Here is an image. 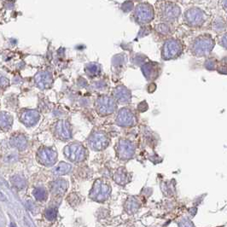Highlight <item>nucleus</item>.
<instances>
[{
  "mask_svg": "<svg viewBox=\"0 0 227 227\" xmlns=\"http://www.w3.org/2000/svg\"><path fill=\"white\" fill-rule=\"evenodd\" d=\"M113 98L116 103L120 104L130 103L132 101V93L124 86H119L114 89Z\"/></svg>",
  "mask_w": 227,
  "mask_h": 227,
  "instance_id": "14",
  "label": "nucleus"
},
{
  "mask_svg": "<svg viewBox=\"0 0 227 227\" xmlns=\"http://www.w3.org/2000/svg\"><path fill=\"white\" fill-rule=\"evenodd\" d=\"M156 30L158 33L162 35H168L171 32V27L170 26H168L167 23H162V24L156 25Z\"/></svg>",
  "mask_w": 227,
  "mask_h": 227,
  "instance_id": "22",
  "label": "nucleus"
},
{
  "mask_svg": "<svg viewBox=\"0 0 227 227\" xmlns=\"http://www.w3.org/2000/svg\"><path fill=\"white\" fill-rule=\"evenodd\" d=\"M184 20L190 27H199L206 22V14L197 7H192L184 12Z\"/></svg>",
  "mask_w": 227,
  "mask_h": 227,
  "instance_id": "8",
  "label": "nucleus"
},
{
  "mask_svg": "<svg viewBox=\"0 0 227 227\" xmlns=\"http://www.w3.org/2000/svg\"><path fill=\"white\" fill-rule=\"evenodd\" d=\"M138 110H139L140 112H144V111H146V110L148 109V105H147L145 101H144V102L139 103L138 106Z\"/></svg>",
  "mask_w": 227,
  "mask_h": 227,
  "instance_id": "30",
  "label": "nucleus"
},
{
  "mask_svg": "<svg viewBox=\"0 0 227 227\" xmlns=\"http://www.w3.org/2000/svg\"><path fill=\"white\" fill-rule=\"evenodd\" d=\"M137 122L135 114L128 108H120L115 118V124L121 127H132L136 126Z\"/></svg>",
  "mask_w": 227,
  "mask_h": 227,
  "instance_id": "11",
  "label": "nucleus"
},
{
  "mask_svg": "<svg viewBox=\"0 0 227 227\" xmlns=\"http://www.w3.org/2000/svg\"><path fill=\"white\" fill-rule=\"evenodd\" d=\"M11 227H16V224H14V223H11Z\"/></svg>",
  "mask_w": 227,
  "mask_h": 227,
  "instance_id": "34",
  "label": "nucleus"
},
{
  "mask_svg": "<svg viewBox=\"0 0 227 227\" xmlns=\"http://www.w3.org/2000/svg\"><path fill=\"white\" fill-rule=\"evenodd\" d=\"M72 169V166L66 162H60L59 164L53 169V173L56 176L65 175L68 173Z\"/></svg>",
  "mask_w": 227,
  "mask_h": 227,
  "instance_id": "21",
  "label": "nucleus"
},
{
  "mask_svg": "<svg viewBox=\"0 0 227 227\" xmlns=\"http://www.w3.org/2000/svg\"><path fill=\"white\" fill-rule=\"evenodd\" d=\"M54 133L56 137L61 140H69L72 138V129L69 122L64 120H58L55 124Z\"/></svg>",
  "mask_w": 227,
  "mask_h": 227,
  "instance_id": "13",
  "label": "nucleus"
},
{
  "mask_svg": "<svg viewBox=\"0 0 227 227\" xmlns=\"http://www.w3.org/2000/svg\"><path fill=\"white\" fill-rule=\"evenodd\" d=\"M26 140H25V138H23V137H21V136H19V137H17L15 138V142H14V145L18 146L19 148H23L24 146L26 145Z\"/></svg>",
  "mask_w": 227,
  "mask_h": 227,
  "instance_id": "27",
  "label": "nucleus"
},
{
  "mask_svg": "<svg viewBox=\"0 0 227 227\" xmlns=\"http://www.w3.org/2000/svg\"><path fill=\"white\" fill-rule=\"evenodd\" d=\"M0 200H2V201L5 200V196L4 195L2 194L1 192H0Z\"/></svg>",
  "mask_w": 227,
  "mask_h": 227,
  "instance_id": "33",
  "label": "nucleus"
},
{
  "mask_svg": "<svg viewBox=\"0 0 227 227\" xmlns=\"http://www.w3.org/2000/svg\"><path fill=\"white\" fill-rule=\"evenodd\" d=\"M11 181H12V184H14L16 187H17L18 189H22L25 186V180L22 178H21L20 176L13 177Z\"/></svg>",
  "mask_w": 227,
  "mask_h": 227,
  "instance_id": "25",
  "label": "nucleus"
},
{
  "mask_svg": "<svg viewBox=\"0 0 227 227\" xmlns=\"http://www.w3.org/2000/svg\"><path fill=\"white\" fill-rule=\"evenodd\" d=\"M144 75L148 80H155L160 74V66L155 62H148L141 68Z\"/></svg>",
  "mask_w": 227,
  "mask_h": 227,
  "instance_id": "15",
  "label": "nucleus"
},
{
  "mask_svg": "<svg viewBox=\"0 0 227 227\" xmlns=\"http://www.w3.org/2000/svg\"><path fill=\"white\" fill-rule=\"evenodd\" d=\"M179 225H180V227H193L192 225L188 220H183Z\"/></svg>",
  "mask_w": 227,
  "mask_h": 227,
  "instance_id": "31",
  "label": "nucleus"
},
{
  "mask_svg": "<svg viewBox=\"0 0 227 227\" xmlns=\"http://www.w3.org/2000/svg\"><path fill=\"white\" fill-rule=\"evenodd\" d=\"M214 61H215V60L213 59L207 61L205 64L206 68H208V69H213V68L215 67V62H214Z\"/></svg>",
  "mask_w": 227,
  "mask_h": 227,
  "instance_id": "29",
  "label": "nucleus"
},
{
  "mask_svg": "<svg viewBox=\"0 0 227 227\" xmlns=\"http://www.w3.org/2000/svg\"><path fill=\"white\" fill-rule=\"evenodd\" d=\"M50 189L56 195H62L68 189V182L64 179H57L50 184Z\"/></svg>",
  "mask_w": 227,
  "mask_h": 227,
  "instance_id": "18",
  "label": "nucleus"
},
{
  "mask_svg": "<svg viewBox=\"0 0 227 227\" xmlns=\"http://www.w3.org/2000/svg\"><path fill=\"white\" fill-rule=\"evenodd\" d=\"M20 119L27 126H33L39 119V114L36 110H26L22 114Z\"/></svg>",
  "mask_w": 227,
  "mask_h": 227,
  "instance_id": "16",
  "label": "nucleus"
},
{
  "mask_svg": "<svg viewBox=\"0 0 227 227\" xmlns=\"http://www.w3.org/2000/svg\"><path fill=\"white\" fill-rule=\"evenodd\" d=\"M138 202L134 198H131L126 202V209L129 212H134L138 208Z\"/></svg>",
  "mask_w": 227,
  "mask_h": 227,
  "instance_id": "24",
  "label": "nucleus"
},
{
  "mask_svg": "<svg viewBox=\"0 0 227 227\" xmlns=\"http://www.w3.org/2000/svg\"><path fill=\"white\" fill-rule=\"evenodd\" d=\"M63 154L66 158L72 162H82L87 156L86 149L80 143H73L65 147Z\"/></svg>",
  "mask_w": 227,
  "mask_h": 227,
  "instance_id": "6",
  "label": "nucleus"
},
{
  "mask_svg": "<svg viewBox=\"0 0 227 227\" xmlns=\"http://www.w3.org/2000/svg\"><path fill=\"white\" fill-rule=\"evenodd\" d=\"M111 191V188L107 183L102 179H97L93 184L90 192V197L97 201H103L107 200Z\"/></svg>",
  "mask_w": 227,
  "mask_h": 227,
  "instance_id": "10",
  "label": "nucleus"
},
{
  "mask_svg": "<svg viewBox=\"0 0 227 227\" xmlns=\"http://www.w3.org/2000/svg\"><path fill=\"white\" fill-rule=\"evenodd\" d=\"M127 178H128V175L126 173V170L123 168L117 169V171L114 174V179L118 184L123 185V184H126Z\"/></svg>",
  "mask_w": 227,
  "mask_h": 227,
  "instance_id": "20",
  "label": "nucleus"
},
{
  "mask_svg": "<svg viewBox=\"0 0 227 227\" xmlns=\"http://www.w3.org/2000/svg\"><path fill=\"white\" fill-rule=\"evenodd\" d=\"M109 138L103 131H94L87 139L88 147L94 151H102L109 145Z\"/></svg>",
  "mask_w": 227,
  "mask_h": 227,
  "instance_id": "7",
  "label": "nucleus"
},
{
  "mask_svg": "<svg viewBox=\"0 0 227 227\" xmlns=\"http://www.w3.org/2000/svg\"><path fill=\"white\" fill-rule=\"evenodd\" d=\"M158 4L157 14L162 22H173L181 14V8L173 2H158Z\"/></svg>",
  "mask_w": 227,
  "mask_h": 227,
  "instance_id": "2",
  "label": "nucleus"
},
{
  "mask_svg": "<svg viewBox=\"0 0 227 227\" xmlns=\"http://www.w3.org/2000/svg\"><path fill=\"white\" fill-rule=\"evenodd\" d=\"M132 8H133V3H132V2H126L122 5V9L125 12L131 11L132 10Z\"/></svg>",
  "mask_w": 227,
  "mask_h": 227,
  "instance_id": "28",
  "label": "nucleus"
},
{
  "mask_svg": "<svg viewBox=\"0 0 227 227\" xmlns=\"http://www.w3.org/2000/svg\"><path fill=\"white\" fill-rule=\"evenodd\" d=\"M220 44L224 48L226 47V33H224L223 38H222V42H220Z\"/></svg>",
  "mask_w": 227,
  "mask_h": 227,
  "instance_id": "32",
  "label": "nucleus"
},
{
  "mask_svg": "<svg viewBox=\"0 0 227 227\" xmlns=\"http://www.w3.org/2000/svg\"><path fill=\"white\" fill-rule=\"evenodd\" d=\"M57 211L56 208H49L45 212V217L48 220H54L56 218Z\"/></svg>",
  "mask_w": 227,
  "mask_h": 227,
  "instance_id": "26",
  "label": "nucleus"
},
{
  "mask_svg": "<svg viewBox=\"0 0 227 227\" xmlns=\"http://www.w3.org/2000/svg\"><path fill=\"white\" fill-rule=\"evenodd\" d=\"M183 52L182 43L178 40L171 38L163 44L162 48V58L165 61L177 59Z\"/></svg>",
  "mask_w": 227,
  "mask_h": 227,
  "instance_id": "4",
  "label": "nucleus"
},
{
  "mask_svg": "<svg viewBox=\"0 0 227 227\" xmlns=\"http://www.w3.org/2000/svg\"><path fill=\"white\" fill-rule=\"evenodd\" d=\"M117 109V103L113 97L102 95L96 99L95 110L100 116H108L114 114Z\"/></svg>",
  "mask_w": 227,
  "mask_h": 227,
  "instance_id": "3",
  "label": "nucleus"
},
{
  "mask_svg": "<svg viewBox=\"0 0 227 227\" xmlns=\"http://www.w3.org/2000/svg\"><path fill=\"white\" fill-rule=\"evenodd\" d=\"M37 158L39 163L44 166H52L57 160V153L50 148H42L37 153Z\"/></svg>",
  "mask_w": 227,
  "mask_h": 227,
  "instance_id": "12",
  "label": "nucleus"
},
{
  "mask_svg": "<svg viewBox=\"0 0 227 227\" xmlns=\"http://www.w3.org/2000/svg\"><path fill=\"white\" fill-rule=\"evenodd\" d=\"M155 11L152 5L148 3H140L135 7L133 19L138 24H148L154 19Z\"/></svg>",
  "mask_w": 227,
  "mask_h": 227,
  "instance_id": "5",
  "label": "nucleus"
},
{
  "mask_svg": "<svg viewBox=\"0 0 227 227\" xmlns=\"http://www.w3.org/2000/svg\"><path fill=\"white\" fill-rule=\"evenodd\" d=\"M116 155L120 160L128 161L134 156L136 151L135 144L128 139L121 138L118 141L115 147Z\"/></svg>",
  "mask_w": 227,
  "mask_h": 227,
  "instance_id": "9",
  "label": "nucleus"
},
{
  "mask_svg": "<svg viewBox=\"0 0 227 227\" xmlns=\"http://www.w3.org/2000/svg\"><path fill=\"white\" fill-rule=\"evenodd\" d=\"M85 72H86L87 75L91 77V78L97 77L101 73V66L96 63V62L88 63L85 68Z\"/></svg>",
  "mask_w": 227,
  "mask_h": 227,
  "instance_id": "19",
  "label": "nucleus"
},
{
  "mask_svg": "<svg viewBox=\"0 0 227 227\" xmlns=\"http://www.w3.org/2000/svg\"><path fill=\"white\" fill-rule=\"evenodd\" d=\"M215 42L210 34L204 33L195 38L191 44L190 50L192 54L198 57H202L208 55L214 47Z\"/></svg>",
  "mask_w": 227,
  "mask_h": 227,
  "instance_id": "1",
  "label": "nucleus"
},
{
  "mask_svg": "<svg viewBox=\"0 0 227 227\" xmlns=\"http://www.w3.org/2000/svg\"><path fill=\"white\" fill-rule=\"evenodd\" d=\"M33 195L38 201H44L47 197V193L44 188H36L33 190Z\"/></svg>",
  "mask_w": 227,
  "mask_h": 227,
  "instance_id": "23",
  "label": "nucleus"
},
{
  "mask_svg": "<svg viewBox=\"0 0 227 227\" xmlns=\"http://www.w3.org/2000/svg\"><path fill=\"white\" fill-rule=\"evenodd\" d=\"M36 84L41 89H47L52 83V77L47 72H41L35 77Z\"/></svg>",
  "mask_w": 227,
  "mask_h": 227,
  "instance_id": "17",
  "label": "nucleus"
}]
</instances>
